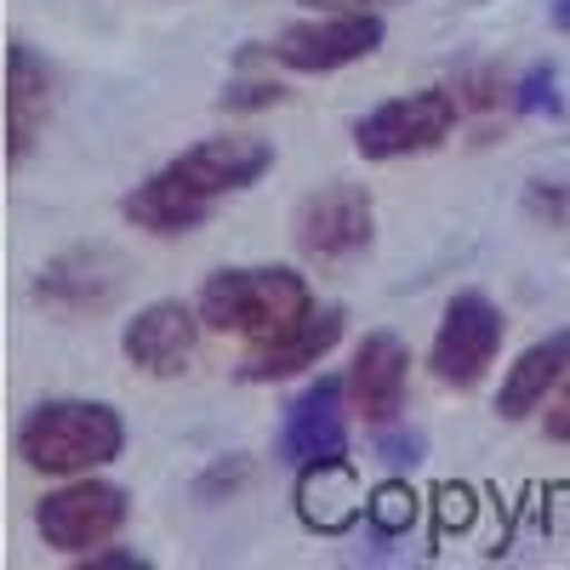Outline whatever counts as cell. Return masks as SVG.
Listing matches in <instances>:
<instances>
[{
  "label": "cell",
  "mask_w": 570,
  "mask_h": 570,
  "mask_svg": "<svg viewBox=\"0 0 570 570\" xmlns=\"http://www.w3.org/2000/svg\"><path fill=\"white\" fill-rule=\"evenodd\" d=\"M314 303L320 297H314L308 274L285 268V263L217 268V274H206V285L195 292L200 325L217 331V337H240L246 348L279 337V331H292L303 314H314Z\"/></svg>",
  "instance_id": "cell-1"
},
{
  "label": "cell",
  "mask_w": 570,
  "mask_h": 570,
  "mask_svg": "<svg viewBox=\"0 0 570 570\" xmlns=\"http://www.w3.org/2000/svg\"><path fill=\"white\" fill-rule=\"evenodd\" d=\"M126 451V422L104 400H46L18 422V456L40 480L104 473Z\"/></svg>",
  "instance_id": "cell-2"
},
{
  "label": "cell",
  "mask_w": 570,
  "mask_h": 570,
  "mask_svg": "<svg viewBox=\"0 0 570 570\" xmlns=\"http://www.w3.org/2000/svg\"><path fill=\"white\" fill-rule=\"evenodd\" d=\"M131 519V497L104 480V473H75V480H58V491H46L35 502V531L40 542L63 553V559H86L109 548Z\"/></svg>",
  "instance_id": "cell-3"
},
{
  "label": "cell",
  "mask_w": 570,
  "mask_h": 570,
  "mask_svg": "<svg viewBox=\"0 0 570 570\" xmlns=\"http://www.w3.org/2000/svg\"><path fill=\"white\" fill-rule=\"evenodd\" d=\"M462 126V104L451 86H416L400 98L376 104L371 115L354 120V149L360 160H411V155H434L451 142V131Z\"/></svg>",
  "instance_id": "cell-4"
},
{
  "label": "cell",
  "mask_w": 570,
  "mask_h": 570,
  "mask_svg": "<svg viewBox=\"0 0 570 570\" xmlns=\"http://www.w3.org/2000/svg\"><path fill=\"white\" fill-rule=\"evenodd\" d=\"M383 12H308L303 23H285L263 52L292 75H337L383 52Z\"/></svg>",
  "instance_id": "cell-5"
},
{
  "label": "cell",
  "mask_w": 570,
  "mask_h": 570,
  "mask_svg": "<svg viewBox=\"0 0 570 570\" xmlns=\"http://www.w3.org/2000/svg\"><path fill=\"white\" fill-rule=\"evenodd\" d=\"M508 337V320L485 292H456L440 314L434 348H428V371L440 376L445 389H480L485 371L497 365Z\"/></svg>",
  "instance_id": "cell-6"
},
{
  "label": "cell",
  "mask_w": 570,
  "mask_h": 570,
  "mask_svg": "<svg viewBox=\"0 0 570 570\" xmlns=\"http://www.w3.org/2000/svg\"><path fill=\"white\" fill-rule=\"evenodd\" d=\"M371 240H376V206L365 183H325L292 212V246L308 263H348Z\"/></svg>",
  "instance_id": "cell-7"
},
{
  "label": "cell",
  "mask_w": 570,
  "mask_h": 570,
  "mask_svg": "<svg viewBox=\"0 0 570 570\" xmlns=\"http://www.w3.org/2000/svg\"><path fill=\"white\" fill-rule=\"evenodd\" d=\"M166 171L183 177L200 200L223 206V200L246 195V188H257L274 171V142L257 137V131H217V137L188 142L183 155H171Z\"/></svg>",
  "instance_id": "cell-8"
},
{
  "label": "cell",
  "mask_w": 570,
  "mask_h": 570,
  "mask_svg": "<svg viewBox=\"0 0 570 570\" xmlns=\"http://www.w3.org/2000/svg\"><path fill=\"white\" fill-rule=\"evenodd\" d=\"M200 337H206V325H200L195 303L155 297V303H142V308L120 325V354H126L131 371L171 383V376H183L188 365H195Z\"/></svg>",
  "instance_id": "cell-9"
},
{
  "label": "cell",
  "mask_w": 570,
  "mask_h": 570,
  "mask_svg": "<svg viewBox=\"0 0 570 570\" xmlns=\"http://www.w3.org/2000/svg\"><path fill=\"white\" fill-rule=\"evenodd\" d=\"M126 292V257L109 246H69L35 274V303L63 320L109 314Z\"/></svg>",
  "instance_id": "cell-10"
},
{
  "label": "cell",
  "mask_w": 570,
  "mask_h": 570,
  "mask_svg": "<svg viewBox=\"0 0 570 570\" xmlns=\"http://www.w3.org/2000/svg\"><path fill=\"white\" fill-rule=\"evenodd\" d=\"M405 394H411V348H405V337H394V331L360 337V348L343 371L348 416L365 422V428H394L400 411H405Z\"/></svg>",
  "instance_id": "cell-11"
},
{
  "label": "cell",
  "mask_w": 570,
  "mask_h": 570,
  "mask_svg": "<svg viewBox=\"0 0 570 570\" xmlns=\"http://www.w3.org/2000/svg\"><path fill=\"white\" fill-rule=\"evenodd\" d=\"M337 456H348V400H343V376H320L285 405L279 462L308 468V462H337Z\"/></svg>",
  "instance_id": "cell-12"
},
{
  "label": "cell",
  "mask_w": 570,
  "mask_h": 570,
  "mask_svg": "<svg viewBox=\"0 0 570 570\" xmlns=\"http://www.w3.org/2000/svg\"><path fill=\"white\" fill-rule=\"evenodd\" d=\"M343 308L337 303H314V314H303L292 331H279V337H268V343H252L246 354H240V383H285V376H303V371H314L331 348L343 343Z\"/></svg>",
  "instance_id": "cell-13"
},
{
  "label": "cell",
  "mask_w": 570,
  "mask_h": 570,
  "mask_svg": "<svg viewBox=\"0 0 570 570\" xmlns=\"http://www.w3.org/2000/svg\"><path fill=\"white\" fill-rule=\"evenodd\" d=\"M52 109H58L52 63H46L35 46L12 40L7 46V155H12V166H23L35 155V142L52 126Z\"/></svg>",
  "instance_id": "cell-14"
},
{
  "label": "cell",
  "mask_w": 570,
  "mask_h": 570,
  "mask_svg": "<svg viewBox=\"0 0 570 570\" xmlns=\"http://www.w3.org/2000/svg\"><path fill=\"white\" fill-rule=\"evenodd\" d=\"M212 212H217V206L200 200L195 188H188L183 177H171L166 166H160L155 177H142L131 195L120 200V217H126L131 228H142V234H155V240H183V234L206 228Z\"/></svg>",
  "instance_id": "cell-15"
},
{
  "label": "cell",
  "mask_w": 570,
  "mask_h": 570,
  "mask_svg": "<svg viewBox=\"0 0 570 570\" xmlns=\"http://www.w3.org/2000/svg\"><path fill=\"white\" fill-rule=\"evenodd\" d=\"M570 376V325L548 331V337H537L525 354H519L502 376V389H497V416L502 422H525L531 411L548 405V394Z\"/></svg>",
  "instance_id": "cell-16"
},
{
  "label": "cell",
  "mask_w": 570,
  "mask_h": 570,
  "mask_svg": "<svg viewBox=\"0 0 570 570\" xmlns=\"http://www.w3.org/2000/svg\"><path fill=\"white\" fill-rule=\"evenodd\" d=\"M297 513L314 531H348L354 519H365V491L354 480V462H308L297 468Z\"/></svg>",
  "instance_id": "cell-17"
},
{
  "label": "cell",
  "mask_w": 570,
  "mask_h": 570,
  "mask_svg": "<svg viewBox=\"0 0 570 570\" xmlns=\"http://www.w3.org/2000/svg\"><path fill=\"white\" fill-rule=\"evenodd\" d=\"M365 519H371L376 531L394 537V531H405L411 519H416V497H411L405 485H383L376 497H365Z\"/></svg>",
  "instance_id": "cell-18"
},
{
  "label": "cell",
  "mask_w": 570,
  "mask_h": 570,
  "mask_svg": "<svg viewBox=\"0 0 570 570\" xmlns=\"http://www.w3.org/2000/svg\"><path fill=\"white\" fill-rule=\"evenodd\" d=\"M274 104H285V86L279 80H234L223 91V109L228 115H240V109H274Z\"/></svg>",
  "instance_id": "cell-19"
},
{
  "label": "cell",
  "mask_w": 570,
  "mask_h": 570,
  "mask_svg": "<svg viewBox=\"0 0 570 570\" xmlns=\"http://www.w3.org/2000/svg\"><path fill=\"white\" fill-rule=\"evenodd\" d=\"M525 212H531V217H548L553 228H564V223H570V195H564V188H548V183H531Z\"/></svg>",
  "instance_id": "cell-20"
},
{
  "label": "cell",
  "mask_w": 570,
  "mask_h": 570,
  "mask_svg": "<svg viewBox=\"0 0 570 570\" xmlns=\"http://www.w3.org/2000/svg\"><path fill=\"white\" fill-rule=\"evenodd\" d=\"M513 104H519V109H559V98H553V69H537L525 86H519Z\"/></svg>",
  "instance_id": "cell-21"
},
{
  "label": "cell",
  "mask_w": 570,
  "mask_h": 570,
  "mask_svg": "<svg viewBox=\"0 0 570 570\" xmlns=\"http://www.w3.org/2000/svg\"><path fill=\"white\" fill-rule=\"evenodd\" d=\"M303 12H394L405 0H297Z\"/></svg>",
  "instance_id": "cell-22"
},
{
  "label": "cell",
  "mask_w": 570,
  "mask_h": 570,
  "mask_svg": "<svg viewBox=\"0 0 570 570\" xmlns=\"http://www.w3.org/2000/svg\"><path fill=\"white\" fill-rule=\"evenodd\" d=\"M548 440H559V445H570V389L548 405Z\"/></svg>",
  "instance_id": "cell-23"
},
{
  "label": "cell",
  "mask_w": 570,
  "mask_h": 570,
  "mask_svg": "<svg viewBox=\"0 0 570 570\" xmlns=\"http://www.w3.org/2000/svg\"><path fill=\"white\" fill-rule=\"evenodd\" d=\"M548 18H553V29L570 35V0H548Z\"/></svg>",
  "instance_id": "cell-24"
}]
</instances>
